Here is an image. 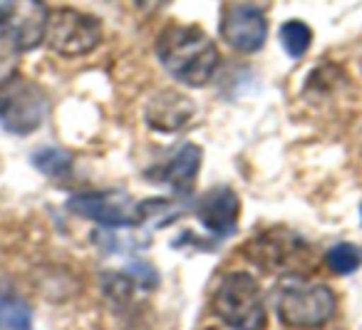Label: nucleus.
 <instances>
[{"mask_svg": "<svg viewBox=\"0 0 362 330\" xmlns=\"http://www.w3.org/2000/svg\"><path fill=\"white\" fill-rule=\"evenodd\" d=\"M218 33L233 50L248 55L266 45L268 21L261 8L251 6V3H231L221 11Z\"/></svg>", "mask_w": 362, "mask_h": 330, "instance_id": "9", "label": "nucleus"}, {"mask_svg": "<svg viewBox=\"0 0 362 330\" xmlns=\"http://www.w3.org/2000/svg\"><path fill=\"white\" fill-rule=\"evenodd\" d=\"M0 330H33V310L16 290L0 285Z\"/></svg>", "mask_w": 362, "mask_h": 330, "instance_id": "13", "label": "nucleus"}, {"mask_svg": "<svg viewBox=\"0 0 362 330\" xmlns=\"http://www.w3.org/2000/svg\"><path fill=\"white\" fill-rule=\"evenodd\" d=\"M50 11L45 0H3L0 3V30L21 52L33 50L45 40Z\"/></svg>", "mask_w": 362, "mask_h": 330, "instance_id": "7", "label": "nucleus"}, {"mask_svg": "<svg viewBox=\"0 0 362 330\" xmlns=\"http://www.w3.org/2000/svg\"><path fill=\"white\" fill-rule=\"evenodd\" d=\"M248 258L263 271L283 273V271H298L308 266L310 249L300 236L291 231H266L248 244Z\"/></svg>", "mask_w": 362, "mask_h": 330, "instance_id": "8", "label": "nucleus"}, {"mask_svg": "<svg viewBox=\"0 0 362 330\" xmlns=\"http://www.w3.org/2000/svg\"><path fill=\"white\" fill-rule=\"evenodd\" d=\"M154 201H141L134 204L127 194H112V191H102V194H77L67 201V209L72 214L82 216V219L97 221L110 229H132L139 226L146 219L149 209Z\"/></svg>", "mask_w": 362, "mask_h": 330, "instance_id": "6", "label": "nucleus"}, {"mask_svg": "<svg viewBox=\"0 0 362 330\" xmlns=\"http://www.w3.org/2000/svg\"><path fill=\"white\" fill-rule=\"evenodd\" d=\"M278 318L288 328H322L330 323L337 310V300L327 285L322 283H288L278 293Z\"/></svg>", "mask_w": 362, "mask_h": 330, "instance_id": "4", "label": "nucleus"}, {"mask_svg": "<svg viewBox=\"0 0 362 330\" xmlns=\"http://www.w3.org/2000/svg\"><path fill=\"white\" fill-rule=\"evenodd\" d=\"M50 102L37 82L11 75L0 82V127L11 135L28 137L45 122Z\"/></svg>", "mask_w": 362, "mask_h": 330, "instance_id": "3", "label": "nucleus"}, {"mask_svg": "<svg viewBox=\"0 0 362 330\" xmlns=\"http://www.w3.org/2000/svg\"><path fill=\"white\" fill-rule=\"evenodd\" d=\"M102 25L90 13L75 11V8H60L50 13L45 40L52 52L62 57H80L92 52L100 45Z\"/></svg>", "mask_w": 362, "mask_h": 330, "instance_id": "5", "label": "nucleus"}, {"mask_svg": "<svg viewBox=\"0 0 362 330\" xmlns=\"http://www.w3.org/2000/svg\"><path fill=\"white\" fill-rule=\"evenodd\" d=\"M325 266L335 275H350L362 266V254L355 244H335L325 254Z\"/></svg>", "mask_w": 362, "mask_h": 330, "instance_id": "16", "label": "nucleus"}, {"mask_svg": "<svg viewBox=\"0 0 362 330\" xmlns=\"http://www.w3.org/2000/svg\"><path fill=\"white\" fill-rule=\"evenodd\" d=\"M197 115V107L189 97L179 95V92H159L149 100L144 110L146 125L156 132H176L184 125H189V120Z\"/></svg>", "mask_w": 362, "mask_h": 330, "instance_id": "11", "label": "nucleus"}, {"mask_svg": "<svg viewBox=\"0 0 362 330\" xmlns=\"http://www.w3.org/2000/svg\"><path fill=\"white\" fill-rule=\"evenodd\" d=\"M310 42H313V30L303 21H288L281 25V45L288 52V57L300 60L310 50Z\"/></svg>", "mask_w": 362, "mask_h": 330, "instance_id": "15", "label": "nucleus"}, {"mask_svg": "<svg viewBox=\"0 0 362 330\" xmlns=\"http://www.w3.org/2000/svg\"><path fill=\"white\" fill-rule=\"evenodd\" d=\"M238 211H241V201H238L236 191L226 189H211L209 194H204L202 199L197 201V216L214 236H221V239H228V236L236 231L238 226Z\"/></svg>", "mask_w": 362, "mask_h": 330, "instance_id": "10", "label": "nucleus"}, {"mask_svg": "<svg viewBox=\"0 0 362 330\" xmlns=\"http://www.w3.org/2000/svg\"><path fill=\"white\" fill-rule=\"evenodd\" d=\"M199 166H202V147L184 144L176 152L174 159L164 166V181H169V186L176 194H181V196L192 194Z\"/></svg>", "mask_w": 362, "mask_h": 330, "instance_id": "12", "label": "nucleus"}, {"mask_svg": "<svg viewBox=\"0 0 362 330\" xmlns=\"http://www.w3.org/2000/svg\"><path fill=\"white\" fill-rule=\"evenodd\" d=\"M18 47L13 45L11 40H8V35L3 30H0V82L6 80V77L16 75L13 72V67H16V55H18Z\"/></svg>", "mask_w": 362, "mask_h": 330, "instance_id": "17", "label": "nucleus"}, {"mask_svg": "<svg viewBox=\"0 0 362 330\" xmlns=\"http://www.w3.org/2000/svg\"><path fill=\"white\" fill-rule=\"evenodd\" d=\"M169 0H134V6L139 8L141 13H146V16H151V13L161 11V8L166 6Z\"/></svg>", "mask_w": 362, "mask_h": 330, "instance_id": "18", "label": "nucleus"}, {"mask_svg": "<svg viewBox=\"0 0 362 330\" xmlns=\"http://www.w3.org/2000/svg\"><path fill=\"white\" fill-rule=\"evenodd\" d=\"M214 310L231 330H266V305L256 278L246 271H231L216 285Z\"/></svg>", "mask_w": 362, "mask_h": 330, "instance_id": "2", "label": "nucleus"}, {"mask_svg": "<svg viewBox=\"0 0 362 330\" xmlns=\"http://www.w3.org/2000/svg\"><path fill=\"white\" fill-rule=\"evenodd\" d=\"M360 224H362V206H360Z\"/></svg>", "mask_w": 362, "mask_h": 330, "instance_id": "19", "label": "nucleus"}, {"mask_svg": "<svg viewBox=\"0 0 362 330\" xmlns=\"http://www.w3.org/2000/svg\"><path fill=\"white\" fill-rule=\"evenodd\" d=\"M156 57L176 82L204 87L218 67L216 42L197 25H169L156 38Z\"/></svg>", "mask_w": 362, "mask_h": 330, "instance_id": "1", "label": "nucleus"}, {"mask_svg": "<svg viewBox=\"0 0 362 330\" xmlns=\"http://www.w3.org/2000/svg\"><path fill=\"white\" fill-rule=\"evenodd\" d=\"M33 166L42 171L50 179H65L70 176L72 166H75V159H72L70 152L65 149H55V147H42L33 154Z\"/></svg>", "mask_w": 362, "mask_h": 330, "instance_id": "14", "label": "nucleus"}]
</instances>
